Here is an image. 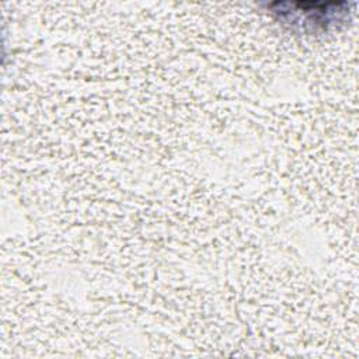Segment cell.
<instances>
[{
  "instance_id": "1",
  "label": "cell",
  "mask_w": 359,
  "mask_h": 359,
  "mask_svg": "<svg viewBox=\"0 0 359 359\" xmlns=\"http://www.w3.org/2000/svg\"><path fill=\"white\" fill-rule=\"evenodd\" d=\"M287 7H283L282 3H275L273 13L279 20L290 27H300L303 31H317V28L328 29L334 27L335 22H342L346 15L345 10H339L344 3H311L313 8H309L307 3H285Z\"/></svg>"
}]
</instances>
